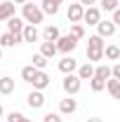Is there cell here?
<instances>
[{
  "mask_svg": "<svg viewBox=\"0 0 120 122\" xmlns=\"http://www.w3.org/2000/svg\"><path fill=\"white\" fill-rule=\"evenodd\" d=\"M21 19L26 21V24H43V10H40V5H33V2H26V5H21Z\"/></svg>",
  "mask_w": 120,
  "mask_h": 122,
  "instance_id": "6da1fadb",
  "label": "cell"
},
{
  "mask_svg": "<svg viewBox=\"0 0 120 122\" xmlns=\"http://www.w3.org/2000/svg\"><path fill=\"white\" fill-rule=\"evenodd\" d=\"M104 47H106V42H104L101 35H92L90 38V42H87V59H90V63L92 61H101Z\"/></svg>",
  "mask_w": 120,
  "mask_h": 122,
  "instance_id": "7a4b0ae2",
  "label": "cell"
},
{
  "mask_svg": "<svg viewBox=\"0 0 120 122\" xmlns=\"http://www.w3.org/2000/svg\"><path fill=\"white\" fill-rule=\"evenodd\" d=\"M61 87L66 92V96H75L78 92L82 89V80L75 75V73H68V75H64V80H61Z\"/></svg>",
  "mask_w": 120,
  "mask_h": 122,
  "instance_id": "3957f363",
  "label": "cell"
},
{
  "mask_svg": "<svg viewBox=\"0 0 120 122\" xmlns=\"http://www.w3.org/2000/svg\"><path fill=\"white\" fill-rule=\"evenodd\" d=\"M115 30H118V26L111 21V19H101L99 24H97V35H101V38H113L115 35Z\"/></svg>",
  "mask_w": 120,
  "mask_h": 122,
  "instance_id": "277c9868",
  "label": "cell"
},
{
  "mask_svg": "<svg viewBox=\"0 0 120 122\" xmlns=\"http://www.w3.org/2000/svg\"><path fill=\"white\" fill-rule=\"evenodd\" d=\"M54 45H57V49H59L61 54H71L75 47H78V40L71 38V35H59V40H57Z\"/></svg>",
  "mask_w": 120,
  "mask_h": 122,
  "instance_id": "5b68a950",
  "label": "cell"
},
{
  "mask_svg": "<svg viewBox=\"0 0 120 122\" xmlns=\"http://www.w3.org/2000/svg\"><path fill=\"white\" fill-rule=\"evenodd\" d=\"M82 21L87 24V26H97L99 21H101V10L94 5V7H85V12H82Z\"/></svg>",
  "mask_w": 120,
  "mask_h": 122,
  "instance_id": "8992f818",
  "label": "cell"
},
{
  "mask_svg": "<svg viewBox=\"0 0 120 122\" xmlns=\"http://www.w3.org/2000/svg\"><path fill=\"white\" fill-rule=\"evenodd\" d=\"M82 12H85V7H82L80 2H71L68 10H66V16H68L71 24H80V21H82Z\"/></svg>",
  "mask_w": 120,
  "mask_h": 122,
  "instance_id": "52a82bcc",
  "label": "cell"
},
{
  "mask_svg": "<svg viewBox=\"0 0 120 122\" xmlns=\"http://www.w3.org/2000/svg\"><path fill=\"white\" fill-rule=\"evenodd\" d=\"M26 103H28V108H33V110L43 108L45 106V94H43L40 89H33L28 96H26Z\"/></svg>",
  "mask_w": 120,
  "mask_h": 122,
  "instance_id": "ba28073f",
  "label": "cell"
},
{
  "mask_svg": "<svg viewBox=\"0 0 120 122\" xmlns=\"http://www.w3.org/2000/svg\"><path fill=\"white\" fill-rule=\"evenodd\" d=\"M75 110H78V101L73 96H66L59 101V115H73Z\"/></svg>",
  "mask_w": 120,
  "mask_h": 122,
  "instance_id": "9c48e42d",
  "label": "cell"
},
{
  "mask_svg": "<svg viewBox=\"0 0 120 122\" xmlns=\"http://www.w3.org/2000/svg\"><path fill=\"white\" fill-rule=\"evenodd\" d=\"M31 85H33V89H47L49 87V75H47L45 71H35V75H33V80H31Z\"/></svg>",
  "mask_w": 120,
  "mask_h": 122,
  "instance_id": "30bf717a",
  "label": "cell"
},
{
  "mask_svg": "<svg viewBox=\"0 0 120 122\" xmlns=\"http://www.w3.org/2000/svg\"><path fill=\"white\" fill-rule=\"evenodd\" d=\"M59 71L64 73V75H68V73H75V71H78V61H75L73 56H68V54H66V56L59 61Z\"/></svg>",
  "mask_w": 120,
  "mask_h": 122,
  "instance_id": "8fae6325",
  "label": "cell"
},
{
  "mask_svg": "<svg viewBox=\"0 0 120 122\" xmlns=\"http://www.w3.org/2000/svg\"><path fill=\"white\" fill-rule=\"evenodd\" d=\"M21 38H24V42H38L40 33H38V28H35L33 24H26L24 30H21Z\"/></svg>",
  "mask_w": 120,
  "mask_h": 122,
  "instance_id": "7c38bea8",
  "label": "cell"
},
{
  "mask_svg": "<svg viewBox=\"0 0 120 122\" xmlns=\"http://www.w3.org/2000/svg\"><path fill=\"white\" fill-rule=\"evenodd\" d=\"M24 26H26V21H24L21 16H12V19H7V33L19 35V33L24 30Z\"/></svg>",
  "mask_w": 120,
  "mask_h": 122,
  "instance_id": "4fadbf2b",
  "label": "cell"
},
{
  "mask_svg": "<svg viewBox=\"0 0 120 122\" xmlns=\"http://www.w3.org/2000/svg\"><path fill=\"white\" fill-rule=\"evenodd\" d=\"M14 10H16L14 2H10V0L0 2V21H7V19H12V16H14Z\"/></svg>",
  "mask_w": 120,
  "mask_h": 122,
  "instance_id": "5bb4252c",
  "label": "cell"
},
{
  "mask_svg": "<svg viewBox=\"0 0 120 122\" xmlns=\"http://www.w3.org/2000/svg\"><path fill=\"white\" fill-rule=\"evenodd\" d=\"M40 54H43V56H45V59H54V56H57V54H59V49H57V45H54V42H40Z\"/></svg>",
  "mask_w": 120,
  "mask_h": 122,
  "instance_id": "9a60e30c",
  "label": "cell"
},
{
  "mask_svg": "<svg viewBox=\"0 0 120 122\" xmlns=\"http://www.w3.org/2000/svg\"><path fill=\"white\" fill-rule=\"evenodd\" d=\"M12 92H14V77L2 75V77H0V94L7 96V94H12Z\"/></svg>",
  "mask_w": 120,
  "mask_h": 122,
  "instance_id": "2e32d148",
  "label": "cell"
},
{
  "mask_svg": "<svg viewBox=\"0 0 120 122\" xmlns=\"http://www.w3.org/2000/svg\"><path fill=\"white\" fill-rule=\"evenodd\" d=\"M75 75L80 77V80H92V77H94V66H92L90 61L82 63V66H78V73H75Z\"/></svg>",
  "mask_w": 120,
  "mask_h": 122,
  "instance_id": "e0dca14e",
  "label": "cell"
},
{
  "mask_svg": "<svg viewBox=\"0 0 120 122\" xmlns=\"http://www.w3.org/2000/svg\"><path fill=\"white\" fill-rule=\"evenodd\" d=\"M106 89H108V94H111L113 99H118V101H120V80L108 77V80H106Z\"/></svg>",
  "mask_w": 120,
  "mask_h": 122,
  "instance_id": "ac0fdd59",
  "label": "cell"
},
{
  "mask_svg": "<svg viewBox=\"0 0 120 122\" xmlns=\"http://www.w3.org/2000/svg\"><path fill=\"white\" fill-rule=\"evenodd\" d=\"M59 28H57V26H52V24H49V26H45V30H43V38H45L47 42H57V40H59Z\"/></svg>",
  "mask_w": 120,
  "mask_h": 122,
  "instance_id": "d6986e66",
  "label": "cell"
},
{
  "mask_svg": "<svg viewBox=\"0 0 120 122\" xmlns=\"http://www.w3.org/2000/svg\"><path fill=\"white\" fill-rule=\"evenodd\" d=\"M104 56L108 61H118L120 59V47L118 45H106L104 47Z\"/></svg>",
  "mask_w": 120,
  "mask_h": 122,
  "instance_id": "ffe728a7",
  "label": "cell"
},
{
  "mask_svg": "<svg viewBox=\"0 0 120 122\" xmlns=\"http://www.w3.org/2000/svg\"><path fill=\"white\" fill-rule=\"evenodd\" d=\"M40 10H43V14H49V16H54L57 12H59V5H57V2H52V0H43Z\"/></svg>",
  "mask_w": 120,
  "mask_h": 122,
  "instance_id": "44dd1931",
  "label": "cell"
},
{
  "mask_svg": "<svg viewBox=\"0 0 120 122\" xmlns=\"http://www.w3.org/2000/svg\"><path fill=\"white\" fill-rule=\"evenodd\" d=\"M35 71H38V68H35L33 63H28V66H24V68H21V80L31 85V80H33V75H35Z\"/></svg>",
  "mask_w": 120,
  "mask_h": 122,
  "instance_id": "7402d4cb",
  "label": "cell"
},
{
  "mask_svg": "<svg viewBox=\"0 0 120 122\" xmlns=\"http://www.w3.org/2000/svg\"><path fill=\"white\" fill-rule=\"evenodd\" d=\"M94 77H99V80H108V77H111V66H106V63L97 66V68H94Z\"/></svg>",
  "mask_w": 120,
  "mask_h": 122,
  "instance_id": "603a6c76",
  "label": "cell"
},
{
  "mask_svg": "<svg viewBox=\"0 0 120 122\" xmlns=\"http://www.w3.org/2000/svg\"><path fill=\"white\" fill-rule=\"evenodd\" d=\"M71 38H75V40H82L85 38V26L82 24H71V33H68Z\"/></svg>",
  "mask_w": 120,
  "mask_h": 122,
  "instance_id": "cb8c5ba5",
  "label": "cell"
},
{
  "mask_svg": "<svg viewBox=\"0 0 120 122\" xmlns=\"http://www.w3.org/2000/svg\"><path fill=\"white\" fill-rule=\"evenodd\" d=\"M33 66H35V68H38V71H45V66H47V59L45 56H43V54H40V52H38V54H33Z\"/></svg>",
  "mask_w": 120,
  "mask_h": 122,
  "instance_id": "d4e9b609",
  "label": "cell"
},
{
  "mask_svg": "<svg viewBox=\"0 0 120 122\" xmlns=\"http://www.w3.org/2000/svg\"><path fill=\"white\" fill-rule=\"evenodd\" d=\"M90 89H92V92H104V89H106V80L92 77V80H90Z\"/></svg>",
  "mask_w": 120,
  "mask_h": 122,
  "instance_id": "484cf974",
  "label": "cell"
},
{
  "mask_svg": "<svg viewBox=\"0 0 120 122\" xmlns=\"http://www.w3.org/2000/svg\"><path fill=\"white\" fill-rule=\"evenodd\" d=\"M99 5H101V10H106V12H113V10H118V0H101Z\"/></svg>",
  "mask_w": 120,
  "mask_h": 122,
  "instance_id": "4316f807",
  "label": "cell"
},
{
  "mask_svg": "<svg viewBox=\"0 0 120 122\" xmlns=\"http://www.w3.org/2000/svg\"><path fill=\"white\" fill-rule=\"evenodd\" d=\"M43 122H64V117L59 113H47V115H43Z\"/></svg>",
  "mask_w": 120,
  "mask_h": 122,
  "instance_id": "83f0119b",
  "label": "cell"
},
{
  "mask_svg": "<svg viewBox=\"0 0 120 122\" xmlns=\"http://www.w3.org/2000/svg\"><path fill=\"white\" fill-rule=\"evenodd\" d=\"M24 113H19V110H12V113H7V120L5 122H19V117H21Z\"/></svg>",
  "mask_w": 120,
  "mask_h": 122,
  "instance_id": "f1b7e54d",
  "label": "cell"
},
{
  "mask_svg": "<svg viewBox=\"0 0 120 122\" xmlns=\"http://www.w3.org/2000/svg\"><path fill=\"white\" fill-rule=\"evenodd\" d=\"M111 21H113L115 26H120V7H118V10H113V16H111Z\"/></svg>",
  "mask_w": 120,
  "mask_h": 122,
  "instance_id": "f546056e",
  "label": "cell"
},
{
  "mask_svg": "<svg viewBox=\"0 0 120 122\" xmlns=\"http://www.w3.org/2000/svg\"><path fill=\"white\" fill-rule=\"evenodd\" d=\"M111 77H115V80H120V63H115V66L111 68Z\"/></svg>",
  "mask_w": 120,
  "mask_h": 122,
  "instance_id": "4dcf8cb0",
  "label": "cell"
},
{
  "mask_svg": "<svg viewBox=\"0 0 120 122\" xmlns=\"http://www.w3.org/2000/svg\"><path fill=\"white\" fill-rule=\"evenodd\" d=\"M78 2H80L82 7H94V5H97V0H78Z\"/></svg>",
  "mask_w": 120,
  "mask_h": 122,
  "instance_id": "1f68e13d",
  "label": "cell"
},
{
  "mask_svg": "<svg viewBox=\"0 0 120 122\" xmlns=\"http://www.w3.org/2000/svg\"><path fill=\"white\" fill-rule=\"evenodd\" d=\"M85 122H104V120H101V117H87Z\"/></svg>",
  "mask_w": 120,
  "mask_h": 122,
  "instance_id": "d6a6232c",
  "label": "cell"
},
{
  "mask_svg": "<svg viewBox=\"0 0 120 122\" xmlns=\"http://www.w3.org/2000/svg\"><path fill=\"white\" fill-rule=\"evenodd\" d=\"M10 2H14V5H26L28 0H10Z\"/></svg>",
  "mask_w": 120,
  "mask_h": 122,
  "instance_id": "836d02e7",
  "label": "cell"
},
{
  "mask_svg": "<svg viewBox=\"0 0 120 122\" xmlns=\"http://www.w3.org/2000/svg\"><path fill=\"white\" fill-rule=\"evenodd\" d=\"M19 122H31V117H26V115H21V117H19Z\"/></svg>",
  "mask_w": 120,
  "mask_h": 122,
  "instance_id": "e575fe53",
  "label": "cell"
},
{
  "mask_svg": "<svg viewBox=\"0 0 120 122\" xmlns=\"http://www.w3.org/2000/svg\"><path fill=\"white\" fill-rule=\"evenodd\" d=\"M2 115H5V108H2V103H0V117H2Z\"/></svg>",
  "mask_w": 120,
  "mask_h": 122,
  "instance_id": "d590c367",
  "label": "cell"
},
{
  "mask_svg": "<svg viewBox=\"0 0 120 122\" xmlns=\"http://www.w3.org/2000/svg\"><path fill=\"white\" fill-rule=\"evenodd\" d=\"M52 2H57V5H61V2H64V0H52Z\"/></svg>",
  "mask_w": 120,
  "mask_h": 122,
  "instance_id": "8d00e7d4",
  "label": "cell"
},
{
  "mask_svg": "<svg viewBox=\"0 0 120 122\" xmlns=\"http://www.w3.org/2000/svg\"><path fill=\"white\" fill-rule=\"evenodd\" d=\"M0 59H2V47H0Z\"/></svg>",
  "mask_w": 120,
  "mask_h": 122,
  "instance_id": "74e56055",
  "label": "cell"
},
{
  "mask_svg": "<svg viewBox=\"0 0 120 122\" xmlns=\"http://www.w3.org/2000/svg\"><path fill=\"white\" fill-rule=\"evenodd\" d=\"M0 77H2V71H0Z\"/></svg>",
  "mask_w": 120,
  "mask_h": 122,
  "instance_id": "f35d334b",
  "label": "cell"
},
{
  "mask_svg": "<svg viewBox=\"0 0 120 122\" xmlns=\"http://www.w3.org/2000/svg\"><path fill=\"white\" fill-rule=\"evenodd\" d=\"M0 2H5V0H0Z\"/></svg>",
  "mask_w": 120,
  "mask_h": 122,
  "instance_id": "ab89813d",
  "label": "cell"
}]
</instances>
